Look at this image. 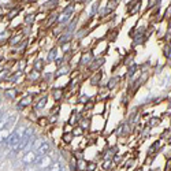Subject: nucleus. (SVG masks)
<instances>
[{
	"mask_svg": "<svg viewBox=\"0 0 171 171\" xmlns=\"http://www.w3.org/2000/svg\"><path fill=\"white\" fill-rule=\"evenodd\" d=\"M33 94H26V96H23V97L18 101V109H23L26 108V107H29V105H31V103H33Z\"/></svg>",
	"mask_w": 171,
	"mask_h": 171,
	"instance_id": "nucleus-5",
	"label": "nucleus"
},
{
	"mask_svg": "<svg viewBox=\"0 0 171 171\" xmlns=\"http://www.w3.org/2000/svg\"><path fill=\"white\" fill-rule=\"evenodd\" d=\"M135 71H137V66H135V64H133V66L129 68V71H127V75H129V77H133V75L135 74Z\"/></svg>",
	"mask_w": 171,
	"mask_h": 171,
	"instance_id": "nucleus-29",
	"label": "nucleus"
},
{
	"mask_svg": "<svg viewBox=\"0 0 171 171\" xmlns=\"http://www.w3.org/2000/svg\"><path fill=\"white\" fill-rule=\"evenodd\" d=\"M52 163H53V160H52L51 153H49V155H45V156H38L36 163H34V167H36L37 170L42 171V170H47Z\"/></svg>",
	"mask_w": 171,
	"mask_h": 171,
	"instance_id": "nucleus-3",
	"label": "nucleus"
},
{
	"mask_svg": "<svg viewBox=\"0 0 171 171\" xmlns=\"http://www.w3.org/2000/svg\"><path fill=\"white\" fill-rule=\"evenodd\" d=\"M26 126L25 124H18V126H15L14 129L11 130L10 135L7 137V140L4 141V144H3V148H5V149H12L15 145H18L19 144V141H21L22 138V134H23V131H25Z\"/></svg>",
	"mask_w": 171,
	"mask_h": 171,
	"instance_id": "nucleus-1",
	"label": "nucleus"
},
{
	"mask_svg": "<svg viewBox=\"0 0 171 171\" xmlns=\"http://www.w3.org/2000/svg\"><path fill=\"white\" fill-rule=\"evenodd\" d=\"M37 153L36 150H26L23 152V155L21 156V159H19V164L22 167H26V166H33L37 160Z\"/></svg>",
	"mask_w": 171,
	"mask_h": 171,
	"instance_id": "nucleus-2",
	"label": "nucleus"
},
{
	"mask_svg": "<svg viewBox=\"0 0 171 171\" xmlns=\"http://www.w3.org/2000/svg\"><path fill=\"white\" fill-rule=\"evenodd\" d=\"M52 96H53V98H55V101H59L60 98H62V89L60 88H56L52 90Z\"/></svg>",
	"mask_w": 171,
	"mask_h": 171,
	"instance_id": "nucleus-18",
	"label": "nucleus"
},
{
	"mask_svg": "<svg viewBox=\"0 0 171 171\" xmlns=\"http://www.w3.org/2000/svg\"><path fill=\"white\" fill-rule=\"evenodd\" d=\"M75 26H77V19H73V21H71L67 26H66V31L73 34V31H74V29H75Z\"/></svg>",
	"mask_w": 171,
	"mask_h": 171,
	"instance_id": "nucleus-21",
	"label": "nucleus"
},
{
	"mask_svg": "<svg viewBox=\"0 0 171 171\" xmlns=\"http://www.w3.org/2000/svg\"><path fill=\"white\" fill-rule=\"evenodd\" d=\"M62 138H63V142L68 145V144H70V142L73 141V133H64Z\"/></svg>",
	"mask_w": 171,
	"mask_h": 171,
	"instance_id": "nucleus-22",
	"label": "nucleus"
},
{
	"mask_svg": "<svg viewBox=\"0 0 171 171\" xmlns=\"http://www.w3.org/2000/svg\"><path fill=\"white\" fill-rule=\"evenodd\" d=\"M159 122H160L159 119H150L149 124H150V126H156V124H159Z\"/></svg>",
	"mask_w": 171,
	"mask_h": 171,
	"instance_id": "nucleus-37",
	"label": "nucleus"
},
{
	"mask_svg": "<svg viewBox=\"0 0 171 171\" xmlns=\"http://www.w3.org/2000/svg\"><path fill=\"white\" fill-rule=\"evenodd\" d=\"M75 161H77V171H85L88 160H85V159H81V160H75Z\"/></svg>",
	"mask_w": 171,
	"mask_h": 171,
	"instance_id": "nucleus-17",
	"label": "nucleus"
},
{
	"mask_svg": "<svg viewBox=\"0 0 171 171\" xmlns=\"http://www.w3.org/2000/svg\"><path fill=\"white\" fill-rule=\"evenodd\" d=\"M120 81V78L119 77H112V78H109V81H108V83H107V88L108 89H112V88H115L116 86V83Z\"/></svg>",
	"mask_w": 171,
	"mask_h": 171,
	"instance_id": "nucleus-16",
	"label": "nucleus"
},
{
	"mask_svg": "<svg viewBox=\"0 0 171 171\" xmlns=\"http://www.w3.org/2000/svg\"><path fill=\"white\" fill-rule=\"evenodd\" d=\"M63 60H64L63 57H59V59H56V60H55V63H56V66H59V67H60V66L63 64Z\"/></svg>",
	"mask_w": 171,
	"mask_h": 171,
	"instance_id": "nucleus-36",
	"label": "nucleus"
},
{
	"mask_svg": "<svg viewBox=\"0 0 171 171\" xmlns=\"http://www.w3.org/2000/svg\"><path fill=\"white\" fill-rule=\"evenodd\" d=\"M21 40H22V34H16V36H14V37H11L10 38V45L11 47H15V45H18L19 42H21Z\"/></svg>",
	"mask_w": 171,
	"mask_h": 171,
	"instance_id": "nucleus-13",
	"label": "nucleus"
},
{
	"mask_svg": "<svg viewBox=\"0 0 171 171\" xmlns=\"http://www.w3.org/2000/svg\"><path fill=\"white\" fill-rule=\"evenodd\" d=\"M112 161H115V163H120V161H122V156H119L118 153L112 156Z\"/></svg>",
	"mask_w": 171,
	"mask_h": 171,
	"instance_id": "nucleus-32",
	"label": "nucleus"
},
{
	"mask_svg": "<svg viewBox=\"0 0 171 171\" xmlns=\"http://www.w3.org/2000/svg\"><path fill=\"white\" fill-rule=\"evenodd\" d=\"M52 152V146L48 141H41L40 145L36 148V153L37 156H45V155H49Z\"/></svg>",
	"mask_w": 171,
	"mask_h": 171,
	"instance_id": "nucleus-4",
	"label": "nucleus"
},
{
	"mask_svg": "<svg viewBox=\"0 0 171 171\" xmlns=\"http://www.w3.org/2000/svg\"><path fill=\"white\" fill-rule=\"evenodd\" d=\"M89 123H90V122H89L88 118H82V119H81V123H79V127L82 130H86V129H89Z\"/></svg>",
	"mask_w": 171,
	"mask_h": 171,
	"instance_id": "nucleus-24",
	"label": "nucleus"
},
{
	"mask_svg": "<svg viewBox=\"0 0 171 171\" xmlns=\"http://www.w3.org/2000/svg\"><path fill=\"white\" fill-rule=\"evenodd\" d=\"M73 11H74V5L70 4V5H67V8H64V10H63V15H70Z\"/></svg>",
	"mask_w": 171,
	"mask_h": 171,
	"instance_id": "nucleus-28",
	"label": "nucleus"
},
{
	"mask_svg": "<svg viewBox=\"0 0 171 171\" xmlns=\"http://www.w3.org/2000/svg\"><path fill=\"white\" fill-rule=\"evenodd\" d=\"M47 101H48V96L45 94V96H42V97L37 101L36 105L33 107V109H34V111H41V109H44L45 105H47Z\"/></svg>",
	"mask_w": 171,
	"mask_h": 171,
	"instance_id": "nucleus-7",
	"label": "nucleus"
},
{
	"mask_svg": "<svg viewBox=\"0 0 171 171\" xmlns=\"http://www.w3.org/2000/svg\"><path fill=\"white\" fill-rule=\"evenodd\" d=\"M88 100H89V97H88V96H82L81 98H78V103H86Z\"/></svg>",
	"mask_w": 171,
	"mask_h": 171,
	"instance_id": "nucleus-35",
	"label": "nucleus"
},
{
	"mask_svg": "<svg viewBox=\"0 0 171 171\" xmlns=\"http://www.w3.org/2000/svg\"><path fill=\"white\" fill-rule=\"evenodd\" d=\"M7 100H15L16 96H18V89L16 88H10V89H5L4 94H3Z\"/></svg>",
	"mask_w": 171,
	"mask_h": 171,
	"instance_id": "nucleus-6",
	"label": "nucleus"
},
{
	"mask_svg": "<svg viewBox=\"0 0 171 171\" xmlns=\"http://www.w3.org/2000/svg\"><path fill=\"white\" fill-rule=\"evenodd\" d=\"M44 64H45V63H44L42 59H37L36 62H33V70H36V71L40 73L42 68H44Z\"/></svg>",
	"mask_w": 171,
	"mask_h": 171,
	"instance_id": "nucleus-11",
	"label": "nucleus"
},
{
	"mask_svg": "<svg viewBox=\"0 0 171 171\" xmlns=\"http://www.w3.org/2000/svg\"><path fill=\"white\" fill-rule=\"evenodd\" d=\"M57 59V48H52L51 51L48 52V56H47V62L51 63V62H55Z\"/></svg>",
	"mask_w": 171,
	"mask_h": 171,
	"instance_id": "nucleus-8",
	"label": "nucleus"
},
{
	"mask_svg": "<svg viewBox=\"0 0 171 171\" xmlns=\"http://www.w3.org/2000/svg\"><path fill=\"white\" fill-rule=\"evenodd\" d=\"M92 62H94V63L90 64V70H97L98 67H101V66L104 64V59L103 57H100V59H94V60H92Z\"/></svg>",
	"mask_w": 171,
	"mask_h": 171,
	"instance_id": "nucleus-12",
	"label": "nucleus"
},
{
	"mask_svg": "<svg viewBox=\"0 0 171 171\" xmlns=\"http://www.w3.org/2000/svg\"><path fill=\"white\" fill-rule=\"evenodd\" d=\"M18 14H19V8H14L12 11H10V12H8V15H7V19H8V21H12V19H14V18H15Z\"/></svg>",
	"mask_w": 171,
	"mask_h": 171,
	"instance_id": "nucleus-23",
	"label": "nucleus"
},
{
	"mask_svg": "<svg viewBox=\"0 0 171 171\" xmlns=\"http://www.w3.org/2000/svg\"><path fill=\"white\" fill-rule=\"evenodd\" d=\"M57 22H59V23H62V25H67L68 22H70V15H63V16H60V18L57 19Z\"/></svg>",
	"mask_w": 171,
	"mask_h": 171,
	"instance_id": "nucleus-27",
	"label": "nucleus"
},
{
	"mask_svg": "<svg viewBox=\"0 0 171 171\" xmlns=\"http://www.w3.org/2000/svg\"><path fill=\"white\" fill-rule=\"evenodd\" d=\"M8 75H10V71H8V68H4L1 73H0V82L1 81H5L7 78H8Z\"/></svg>",
	"mask_w": 171,
	"mask_h": 171,
	"instance_id": "nucleus-26",
	"label": "nucleus"
},
{
	"mask_svg": "<svg viewBox=\"0 0 171 171\" xmlns=\"http://www.w3.org/2000/svg\"><path fill=\"white\" fill-rule=\"evenodd\" d=\"M135 171H142V168H137V170H135Z\"/></svg>",
	"mask_w": 171,
	"mask_h": 171,
	"instance_id": "nucleus-40",
	"label": "nucleus"
},
{
	"mask_svg": "<svg viewBox=\"0 0 171 171\" xmlns=\"http://www.w3.org/2000/svg\"><path fill=\"white\" fill-rule=\"evenodd\" d=\"M60 171H68V168H67V167H63V168H62Z\"/></svg>",
	"mask_w": 171,
	"mask_h": 171,
	"instance_id": "nucleus-38",
	"label": "nucleus"
},
{
	"mask_svg": "<svg viewBox=\"0 0 171 171\" xmlns=\"http://www.w3.org/2000/svg\"><path fill=\"white\" fill-rule=\"evenodd\" d=\"M85 171H97V161H94V160L88 161Z\"/></svg>",
	"mask_w": 171,
	"mask_h": 171,
	"instance_id": "nucleus-15",
	"label": "nucleus"
},
{
	"mask_svg": "<svg viewBox=\"0 0 171 171\" xmlns=\"http://www.w3.org/2000/svg\"><path fill=\"white\" fill-rule=\"evenodd\" d=\"M68 70H70V68H68V66H62V67H60L56 71V74L53 75V78H55V79H57V78L62 77V75H66V74H68Z\"/></svg>",
	"mask_w": 171,
	"mask_h": 171,
	"instance_id": "nucleus-10",
	"label": "nucleus"
},
{
	"mask_svg": "<svg viewBox=\"0 0 171 171\" xmlns=\"http://www.w3.org/2000/svg\"><path fill=\"white\" fill-rule=\"evenodd\" d=\"M33 22H34V15H27L25 18V23H26V25H31Z\"/></svg>",
	"mask_w": 171,
	"mask_h": 171,
	"instance_id": "nucleus-30",
	"label": "nucleus"
},
{
	"mask_svg": "<svg viewBox=\"0 0 171 171\" xmlns=\"http://www.w3.org/2000/svg\"><path fill=\"white\" fill-rule=\"evenodd\" d=\"M73 37L71 33H66V34H63V36L59 37V42L60 44H64V42H70V38Z\"/></svg>",
	"mask_w": 171,
	"mask_h": 171,
	"instance_id": "nucleus-19",
	"label": "nucleus"
},
{
	"mask_svg": "<svg viewBox=\"0 0 171 171\" xmlns=\"http://www.w3.org/2000/svg\"><path fill=\"white\" fill-rule=\"evenodd\" d=\"M1 157H3V152H1V149H0V160H1Z\"/></svg>",
	"mask_w": 171,
	"mask_h": 171,
	"instance_id": "nucleus-39",
	"label": "nucleus"
},
{
	"mask_svg": "<svg viewBox=\"0 0 171 171\" xmlns=\"http://www.w3.org/2000/svg\"><path fill=\"white\" fill-rule=\"evenodd\" d=\"M27 78H29L30 81H37V79L40 78V73H38V71H36V70H31L30 73L27 74Z\"/></svg>",
	"mask_w": 171,
	"mask_h": 171,
	"instance_id": "nucleus-20",
	"label": "nucleus"
},
{
	"mask_svg": "<svg viewBox=\"0 0 171 171\" xmlns=\"http://www.w3.org/2000/svg\"><path fill=\"white\" fill-rule=\"evenodd\" d=\"M101 75H103V73H101V71L94 73V75L90 78V83H92V85H97V83L100 82V79H101Z\"/></svg>",
	"mask_w": 171,
	"mask_h": 171,
	"instance_id": "nucleus-14",
	"label": "nucleus"
},
{
	"mask_svg": "<svg viewBox=\"0 0 171 171\" xmlns=\"http://www.w3.org/2000/svg\"><path fill=\"white\" fill-rule=\"evenodd\" d=\"M37 168L34 167V164L33 166H26V167H23V171H36Z\"/></svg>",
	"mask_w": 171,
	"mask_h": 171,
	"instance_id": "nucleus-33",
	"label": "nucleus"
},
{
	"mask_svg": "<svg viewBox=\"0 0 171 171\" xmlns=\"http://www.w3.org/2000/svg\"><path fill=\"white\" fill-rule=\"evenodd\" d=\"M93 60V55H92V52H85L82 55V59H81V63L82 64H90Z\"/></svg>",
	"mask_w": 171,
	"mask_h": 171,
	"instance_id": "nucleus-9",
	"label": "nucleus"
},
{
	"mask_svg": "<svg viewBox=\"0 0 171 171\" xmlns=\"http://www.w3.org/2000/svg\"><path fill=\"white\" fill-rule=\"evenodd\" d=\"M111 167H112V160H103V164H101V168L104 171H108L111 170Z\"/></svg>",
	"mask_w": 171,
	"mask_h": 171,
	"instance_id": "nucleus-25",
	"label": "nucleus"
},
{
	"mask_svg": "<svg viewBox=\"0 0 171 171\" xmlns=\"http://www.w3.org/2000/svg\"><path fill=\"white\" fill-rule=\"evenodd\" d=\"M71 133H73V135H81V134H82V129H81L79 126H77V127H74V129H73Z\"/></svg>",
	"mask_w": 171,
	"mask_h": 171,
	"instance_id": "nucleus-31",
	"label": "nucleus"
},
{
	"mask_svg": "<svg viewBox=\"0 0 171 171\" xmlns=\"http://www.w3.org/2000/svg\"><path fill=\"white\" fill-rule=\"evenodd\" d=\"M47 123H48V120L44 119V118H40V119H38V124H40V126H45Z\"/></svg>",
	"mask_w": 171,
	"mask_h": 171,
	"instance_id": "nucleus-34",
	"label": "nucleus"
},
{
	"mask_svg": "<svg viewBox=\"0 0 171 171\" xmlns=\"http://www.w3.org/2000/svg\"><path fill=\"white\" fill-rule=\"evenodd\" d=\"M33 1H34V0H33Z\"/></svg>",
	"mask_w": 171,
	"mask_h": 171,
	"instance_id": "nucleus-41",
	"label": "nucleus"
}]
</instances>
